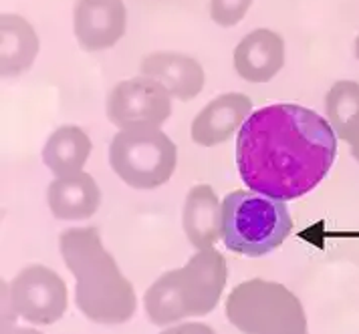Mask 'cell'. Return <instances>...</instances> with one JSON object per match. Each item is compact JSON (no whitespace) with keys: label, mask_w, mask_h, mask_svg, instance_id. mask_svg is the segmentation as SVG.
Wrapping results in <instances>:
<instances>
[{"label":"cell","mask_w":359,"mask_h":334,"mask_svg":"<svg viewBox=\"0 0 359 334\" xmlns=\"http://www.w3.org/2000/svg\"><path fill=\"white\" fill-rule=\"evenodd\" d=\"M291 232V211L280 200L245 190L222 200V242L230 252L261 258L275 252Z\"/></svg>","instance_id":"cell-4"},{"label":"cell","mask_w":359,"mask_h":334,"mask_svg":"<svg viewBox=\"0 0 359 334\" xmlns=\"http://www.w3.org/2000/svg\"><path fill=\"white\" fill-rule=\"evenodd\" d=\"M178 149L160 127L117 131L109 145V165L133 190H156L176 172Z\"/></svg>","instance_id":"cell-6"},{"label":"cell","mask_w":359,"mask_h":334,"mask_svg":"<svg viewBox=\"0 0 359 334\" xmlns=\"http://www.w3.org/2000/svg\"><path fill=\"white\" fill-rule=\"evenodd\" d=\"M160 334H216L212 330V326L202 324V322H184V324H176L170 326Z\"/></svg>","instance_id":"cell-19"},{"label":"cell","mask_w":359,"mask_h":334,"mask_svg":"<svg viewBox=\"0 0 359 334\" xmlns=\"http://www.w3.org/2000/svg\"><path fill=\"white\" fill-rule=\"evenodd\" d=\"M128 29V8L123 0H77L73 11V31L79 47L97 53L115 47Z\"/></svg>","instance_id":"cell-9"},{"label":"cell","mask_w":359,"mask_h":334,"mask_svg":"<svg viewBox=\"0 0 359 334\" xmlns=\"http://www.w3.org/2000/svg\"><path fill=\"white\" fill-rule=\"evenodd\" d=\"M337 155L331 123L293 103L250 113L236 135V167L250 191L280 202L313 191Z\"/></svg>","instance_id":"cell-1"},{"label":"cell","mask_w":359,"mask_h":334,"mask_svg":"<svg viewBox=\"0 0 359 334\" xmlns=\"http://www.w3.org/2000/svg\"><path fill=\"white\" fill-rule=\"evenodd\" d=\"M182 228L196 250H208L222 238V204L208 183L194 186L188 191L182 211Z\"/></svg>","instance_id":"cell-14"},{"label":"cell","mask_w":359,"mask_h":334,"mask_svg":"<svg viewBox=\"0 0 359 334\" xmlns=\"http://www.w3.org/2000/svg\"><path fill=\"white\" fill-rule=\"evenodd\" d=\"M226 319L245 334H307L305 308L287 286L252 278L232 288Z\"/></svg>","instance_id":"cell-5"},{"label":"cell","mask_w":359,"mask_h":334,"mask_svg":"<svg viewBox=\"0 0 359 334\" xmlns=\"http://www.w3.org/2000/svg\"><path fill=\"white\" fill-rule=\"evenodd\" d=\"M39 36L33 25L18 15L0 16V75L18 77L33 67L39 55Z\"/></svg>","instance_id":"cell-15"},{"label":"cell","mask_w":359,"mask_h":334,"mask_svg":"<svg viewBox=\"0 0 359 334\" xmlns=\"http://www.w3.org/2000/svg\"><path fill=\"white\" fill-rule=\"evenodd\" d=\"M355 57L359 59V36H358V41H355Z\"/></svg>","instance_id":"cell-22"},{"label":"cell","mask_w":359,"mask_h":334,"mask_svg":"<svg viewBox=\"0 0 359 334\" xmlns=\"http://www.w3.org/2000/svg\"><path fill=\"white\" fill-rule=\"evenodd\" d=\"M349 145H351V153H353V158L359 161V131L353 135V139L349 141Z\"/></svg>","instance_id":"cell-21"},{"label":"cell","mask_w":359,"mask_h":334,"mask_svg":"<svg viewBox=\"0 0 359 334\" xmlns=\"http://www.w3.org/2000/svg\"><path fill=\"white\" fill-rule=\"evenodd\" d=\"M252 6V0H210V16L218 27L238 25Z\"/></svg>","instance_id":"cell-18"},{"label":"cell","mask_w":359,"mask_h":334,"mask_svg":"<svg viewBox=\"0 0 359 334\" xmlns=\"http://www.w3.org/2000/svg\"><path fill=\"white\" fill-rule=\"evenodd\" d=\"M252 101L245 93H224L212 99L192 121V141L202 147L226 144L250 117Z\"/></svg>","instance_id":"cell-10"},{"label":"cell","mask_w":359,"mask_h":334,"mask_svg":"<svg viewBox=\"0 0 359 334\" xmlns=\"http://www.w3.org/2000/svg\"><path fill=\"white\" fill-rule=\"evenodd\" d=\"M65 266L75 276V302L97 324H123L137 310V296L115 258L103 246L97 228H69L59 236Z\"/></svg>","instance_id":"cell-2"},{"label":"cell","mask_w":359,"mask_h":334,"mask_svg":"<svg viewBox=\"0 0 359 334\" xmlns=\"http://www.w3.org/2000/svg\"><path fill=\"white\" fill-rule=\"evenodd\" d=\"M107 119L115 127H162L172 115V95L162 83L133 77L117 83L107 97Z\"/></svg>","instance_id":"cell-8"},{"label":"cell","mask_w":359,"mask_h":334,"mask_svg":"<svg viewBox=\"0 0 359 334\" xmlns=\"http://www.w3.org/2000/svg\"><path fill=\"white\" fill-rule=\"evenodd\" d=\"M2 334H43L36 328H20V326H11V328H2Z\"/></svg>","instance_id":"cell-20"},{"label":"cell","mask_w":359,"mask_h":334,"mask_svg":"<svg viewBox=\"0 0 359 334\" xmlns=\"http://www.w3.org/2000/svg\"><path fill=\"white\" fill-rule=\"evenodd\" d=\"M47 202L57 220L79 222L97 211L101 206V190L93 175L79 172L55 177L47 190Z\"/></svg>","instance_id":"cell-13"},{"label":"cell","mask_w":359,"mask_h":334,"mask_svg":"<svg viewBox=\"0 0 359 334\" xmlns=\"http://www.w3.org/2000/svg\"><path fill=\"white\" fill-rule=\"evenodd\" d=\"M91 151L93 144L81 127L63 125L49 135L43 149V161L55 177H65L83 172Z\"/></svg>","instance_id":"cell-16"},{"label":"cell","mask_w":359,"mask_h":334,"mask_svg":"<svg viewBox=\"0 0 359 334\" xmlns=\"http://www.w3.org/2000/svg\"><path fill=\"white\" fill-rule=\"evenodd\" d=\"M327 121L343 141H351L359 131V83L337 81L325 95Z\"/></svg>","instance_id":"cell-17"},{"label":"cell","mask_w":359,"mask_h":334,"mask_svg":"<svg viewBox=\"0 0 359 334\" xmlns=\"http://www.w3.org/2000/svg\"><path fill=\"white\" fill-rule=\"evenodd\" d=\"M144 77L162 83L168 93L180 101H190L202 93L206 73L196 59L182 53H149L140 64Z\"/></svg>","instance_id":"cell-12"},{"label":"cell","mask_w":359,"mask_h":334,"mask_svg":"<svg viewBox=\"0 0 359 334\" xmlns=\"http://www.w3.org/2000/svg\"><path fill=\"white\" fill-rule=\"evenodd\" d=\"M232 63L248 83H269L285 67V39L269 29L248 32L234 48Z\"/></svg>","instance_id":"cell-11"},{"label":"cell","mask_w":359,"mask_h":334,"mask_svg":"<svg viewBox=\"0 0 359 334\" xmlns=\"http://www.w3.org/2000/svg\"><path fill=\"white\" fill-rule=\"evenodd\" d=\"M8 304L18 319L49 326L63 319L69 306L65 280L43 264L20 270L8 286Z\"/></svg>","instance_id":"cell-7"},{"label":"cell","mask_w":359,"mask_h":334,"mask_svg":"<svg viewBox=\"0 0 359 334\" xmlns=\"http://www.w3.org/2000/svg\"><path fill=\"white\" fill-rule=\"evenodd\" d=\"M226 280V258L214 248L198 250L186 266L165 272L147 288V319L156 326H170L188 316H206L218 306Z\"/></svg>","instance_id":"cell-3"},{"label":"cell","mask_w":359,"mask_h":334,"mask_svg":"<svg viewBox=\"0 0 359 334\" xmlns=\"http://www.w3.org/2000/svg\"><path fill=\"white\" fill-rule=\"evenodd\" d=\"M307 334H309V333H307Z\"/></svg>","instance_id":"cell-23"}]
</instances>
